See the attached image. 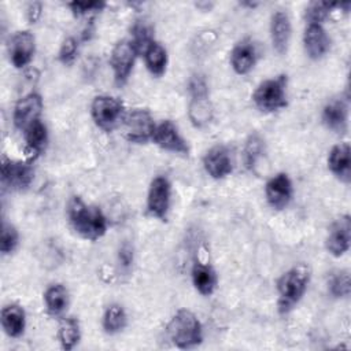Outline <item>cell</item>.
<instances>
[{
  "instance_id": "cell-1",
  "label": "cell",
  "mask_w": 351,
  "mask_h": 351,
  "mask_svg": "<svg viewBox=\"0 0 351 351\" xmlns=\"http://www.w3.org/2000/svg\"><path fill=\"white\" fill-rule=\"evenodd\" d=\"M67 218L73 230L85 240L96 241L107 233L108 222L103 211L96 206L85 203L80 196L70 199Z\"/></svg>"
},
{
  "instance_id": "cell-2",
  "label": "cell",
  "mask_w": 351,
  "mask_h": 351,
  "mask_svg": "<svg viewBox=\"0 0 351 351\" xmlns=\"http://www.w3.org/2000/svg\"><path fill=\"white\" fill-rule=\"evenodd\" d=\"M310 277L311 271L304 263L295 265L280 276L276 282L278 293L277 308L280 314H288L303 299L310 282Z\"/></svg>"
},
{
  "instance_id": "cell-3",
  "label": "cell",
  "mask_w": 351,
  "mask_h": 351,
  "mask_svg": "<svg viewBox=\"0 0 351 351\" xmlns=\"http://www.w3.org/2000/svg\"><path fill=\"white\" fill-rule=\"evenodd\" d=\"M166 335L169 340L181 350L197 347L203 343V325L197 315L188 310H177L166 325Z\"/></svg>"
},
{
  "instance_id": "cell-4",
  "label": "cell",
  "mask_w": 351,
  "mask_h": 351,
  "mask_svg": "<svg viewBox=\"0 0 351 351\" xmlns=\"http://www.w3.org/2000/svg\"><path fill=\"white\" fill-rule=\"evenodd\" d=\"M288 77L285 74L276 75L262 81L254 90L251 99L255 107L262 112H276L288 106Z\"/></svg>"
},
{
  "instance_id": "cell-5",
  "label": "cell",
  "mask_w": 351,
  "mask_h": 351,
  "mask_svg": "<svg viewBox=\"0 0 351 351\" xmlns=\"http://www.w3.org/2000/svg\"><path fill=\"white\" fill-rule=\"evenodd\" d=\"M125 138L134 144L152 141L156 123L147 108H134L125 114L122 119Z\"/></svg>"
},
{
  "instance_id": "cell-6",
  "label": "cell",
  "mask_w": 351,
  "mask_h": 351,
  "mask_svg": "<svg viewBox=\"0 0 351 351\" xmlns=\"http://www.w3.org/2000/svg\"><path fill=\"white\" fill-rule=\"evenodd\" d=\"M90 115L96 126L103 130H111L123 119L125 107L117 97L99 95L92 100Z\"/></svg>"
},
{
  "instance_id": "cell-7",
  "label": "cell",
  "mask_w": 351,
  "mask_h": 351,
  "mask_svg": "<svg viewBox=\"0 0 351 351\" xmlns=\"http://www.w3.org/2000/svg\"><path fill=\"white\" fill-rule=\"evenodd\" d=\"M140 55L134 43L130 38L119 40L111 49L110 66L112 70L114 81L118 85H123L133 70L136 58Z\"/></svg>"
},
{
  "instance_id": "cell-8",
  "label": "cell",
  "mask_w": 351,
  "mask_h": 351,
  "mask_svg": "<svg viewBox=\"0 0 351 351\" xmlns=\"http://www.w3.org/2000/svg\"><path fill=\"white\" fill-rule=\"evenodd\" d=\"M171 206V184L167 177L156 176L152 178L148 192L145 208L147 213L156 219L166 221Z\"/></svg>"
},
{
  "instance_id": "cell-9",
  "label": "cell",
  "mask_w": 351,
  "mask_h": 351,
  "mask_svg": "<svg viewBox=\"0 0 351 351\" xmlns=\"http://www.w3.org/2000/svg\"><path fill=\"white\" fill-rule=\"evenodd\" d=\"M34 180V170L30 163L3 158L1 160V184L11 191H25Z\"/></svg>"
},
{
  "instance_id": "cell-10",
  "label": "cell",
  "mask_w": 351,
  "mask_h": 351,
  "mask_svg": "<svg viewBox=\"0 0 351 351\" xmlns=\"http://www.w3.org/2000/svg\"><path fill=\"white\" fill-rule=\"evenodd\" d=\"M152 143L156 144L163 151H167L171 154L184 155V156L189 154V147L186 140L180 133L177 125L170 119L162 121L160 123L156 125L152 136Z\"/></svg>"
},
{
  "instance_id": "cell-11",
  "label": "cell",
  "mask_w": 351,
  "mask_h": 351,
  "mask_svg": "<svg viewBox=\"0 0 351 351\" xmlns=\"http://www.w3.org/2000/svg\"><path fill=\"white\" fill-rule=\"evenodd\" d=\"M265 197L273 210H284L293 197V184L289 176L280 171L270 177L265 185Z\"/></svg>"
},
{
  "instance_id": "cell-12",
  "label": "cell",
  "mask_w": 351,
  "mask_h": 351,
  "mask_svg": "<svg viewBox=\"0 0 351 351\" xmlns=\"http://www.w3.org/2000/svg\"><path fill=\"white\" fill-rule=\"evenodd\" d=\"M8 58L15 69L26 67L36 52V38L29 30L15 32L7 44Z\"/></svg>"
},
{
  "instance_id": "cell-13",
  "label": "cell",
  "mask_w": 351,
  "mask_h": 351,
  "mask_svg": "<svg viewBox=\"0 0 351 351\" xmlns=\"http://www.w3.org/2000/svg\"><path fill=\"white\" fill-rule=\"evenodd\" d=\"M189 92L192 101L189 107V117L195 126H202L211 119V106L207 95V84L203 77H193L189 82Z\"/></svg>"
},
{
  "instance_id": "cell-14",
  "label": "cell",
  "mask_w": 351,
  "mask_h": 351,
  "mask_svg": "<svg viewBox=\"0 0 351 351\" xmlns=\"http://www.w3.org/2000/svg\"><path fill=\"white\" fill-rule=\"evenodd\" d=\"M43 108H44V101L40 93L30 92L25 95L16 101L14 107V112H12L14 126L18 130L23 132L33 122H36L37 119H41Z\"/></svg>"
},
{
  "instance_id": "cell-15",
  "label": "cell",
  "mask_w": 351,
  "mask_h": 351,
  "mask_svg": "<svg viewBox=\"0 0 351 351\" xmlns=\"http://www.w3.org/2000/svg\"><path fill=\"white\" fill-rule=\"evenodd\" d=\"M350 240L351 219L348 214H344L330 223L325 239V248L332 256L340 258L350 250Z\"/></svg>"
},
{
  "instance_id": "cell-16",
  "label": "cell",
  "mask_w": 351,
  "mask_h": 351,
  "mask_svg": "<svg viewBox=\"0 0 351 351\" xmlns=\"http://www.w3.org/2000/svg\"><path fill=\"white\" fill-rule=\"evenodd\" d=\"M259 58L258 45L251 38H243L239 41L229 53V62L233 71L239 75L248 74L256 64Z\"/></svg>"
},
{
  "instance_id": "cell-17",
  "label": "cell",
  "mask_w": 351,
  "mask_h": 351,
  "mask_svg": "<svg viewBox=\"0 0 351 351\" xmlns=\"http://www.w3.org/2000/svg\"><path fill=\"white\" fill-rule=\"evenodd\" d=\"M203 167L214 180H223L233 171V160L229 149L223 145L210 148L203 156Z\"/></svg>"
},
{
  "instance_id": "cell-18",
  "label": "cell",
  "mask_w": 351,
  "mask_h": 351,
  "mask_svg": "<svg viewBox=\"0 0 351 351\" xmlns=\"http://www.w3.org/2000/svg\"><path fill=\"white\" fill-rule=\"evenodd\" d=\"M303 45L310 59H322L328 53L330 47V40L324 26L318 23H307L303 33Z\"/></svg>"
},
{
  "instance_id": "cell-19",
  "label": "cell",
  "mask_w": 351,
  "mask_h": 351,
  "mask_svg": "<svg viewBox=\"0 0 351 351\" xmlns=\"http://www.w3.org/2000/svg\"><path fill=\"white\" fill-rule=\"evenodd\" d=\"M322 123L335 133H344L348 126V103L343 97L330 99L322 108Z\"/></svg>"
},
{
  "instance_id": "cell-20",
  "label": "cell",
  "mask_w": 351,
  "mask_h": 351,
  "mask_svg": "<svg viewBox=\"0 0 351 351\" xmlns=\"http://www.w3.org/2000/svg\"><path fill=\"white\" fill-rule=\"evenodd\" d=\"M291 36L292 25L289 15L282 10L273 12L270 18V40L276 52L282 55L288 51Z\"/></svg>"
},
{
  "instance_id": "cell-21",
  "label": "cell",
  "mask_w": 351,
  "mask_h": 351,
  "mask_svg": "<svg viewBox=\"0 0 351 351\" xmlns=\"http://www.w3.org/2000/svg\"><path fill=\"white\" fill-rule=\"evenodd\" d=\"M328 169L341 182L348 184L351 180V149L347 141L336 144L328 154Z\"/></svg>"
},
{
  "instance_id": "cell-22",
  "label": "cell",
  "mask_w": 351,
  "mask_h": 351,
  "mask_svg": "<svg viewBox=\"0 0 351 351\" xmlns=\"http://www.w3.org/2000/svg\"><path fill=\"white\" fill-rule=\"evenodd\" d=\"M0 322L4 333L11 339H18L26 329V313L16 303L5 304L0 313Z\"/></svg>"
},
{
  "instance_id": "cell-23",
  "label": "cell",
  "mask_w": 351,
  "mask_h": 351,
  "mask_svg": "<svg viewBox=\"0 0 351 351\" xmlns=\"http://www.w3.org/2000/svg\"><path fill=\"white\" fill-rule=\"evenodd\" d=\"M192 284L195 289L203 295V296H210L215 292L217 285H218V276L215 269L208 265V263H202V262H195L192 266Z\"/></svg>"
},
{
  "instance_id": "cell-24",
  "label": "cell",
  "mask_w": 351,
  "mask_h": 351,
  "mask_svg": "<svg viewBox=\"0 0 351 351\" xmlns=\"http://www.w3.org/2000/svg\"><path fill=\"white\" fill-rule=\"evenodd\" d=\"M44 304L48 315L62 318L69 307L70 295L63 284H52L44 292Z\"/></svg>"
},
{
  "instance_id": "cell-25",
  "label": "cell",
  "mask_w": 351,
  "mask_h": 351,
  "mask_svg": "<svg viewBox=\"0 0 351 351\" xmlns=\"http://www.w3.org/2000/svg\"><path fill=\"white\" fill-rule=\"evenodd\" d=\"M22 133L25 138L26 152L30 155V158L38 156L44 151L48 141V129L45 123L41 119H37Z\"/></svg>"
},
{
  "instance_id": "cell-26",
  "label": "cell",
  "mask_w": 351,
  "mask_h": 351,
  "mask_svg": "<svg viewBox=\"0 0 351 351\" xmlns=\"http://www.w3.org/2000/svg\"><path fill=\"white\" fill-rule=\"evenodd\" d=\"M59 346L64 351L74 350L81 340V325L75 317L63 315L59 321L56 333Z\"/></svg>"
},
{
  "instance_id": "cell-27",
  "label": "cell",
  "mask_w": 351,
  "mask_h": 351,
  "mask_svg": "<svg viewBox=\"0 0 351 351\" xmlns=\"http://www.w3.org/2000/svg\"><path fill=\"white\" fill-rule=\"evenodd\" d=\"M143 58H144V63L147 70L155 75V77H162L166 73V67H167V51L166 48L158 43V41H152L144 51H143Z\"/></svg>"
},
{
  "instance_id": "cell-28",
  "label": "cell",
  "mask_w": 351,
  "mask_h": 351,
  "mask_svg": "<svg viewBox=\"0 0 351 351\" xmlns=\"http://www.w3.org/2000/svg\"><path fill=\"white\" fill-rule=\"evenodd\" d=\"M128 325V314L122 304L111 303L103 313L101 326L107 335H118Z\"/></svg>"
},
{
  "instance_id": "cell-29",
  "label": "cell",
  "mask_w": 351,
  "mask_h": 351,
  "mask_svg": "<svg viewBox=\"0 0 351 351\" xmlns=\"http://www.w3.org/2000/svg\"><path fill=\"white\" fill-rule=\"evenodd\" d=\"M351 291L350 274L347 270H336L328 278V292L335 299L348 298Z\"/></svg>"
},
{
  "instance_id": "cell-30",
  "label": "cell",
  "mask_w": 351,
  "mask_h": 351,
  "mask_svg": "<svg viewBox=\"0 0 351 351\" xmlns=\"http://www.w3.org/2000/svg\"><path fill=\"white\" fill-rule=\"evenodd\" d=\"M337 7V3H329V1H313L307 5L304 16L307 23H318L322 25L329 14L333 11V8Z\"/></svg>"
},
{
  "instance_id": "cell-31",
  "label": "cell",
  "mask_w": 351,
  "mask_h": 351,
  "mask_svg": "<svg viewBox=\"0 0 351 351\" xmlns=\"http://www.w3.org/2000/svg\"><path fill=\"white\" fill-rule=\"evenodd\" d=\"M154 30L152 26L144 21H137L132 27V37L130 40L134 43L136 48L140 53L154 41Z\"/></svg>"
},
{
  "instance_id": "cell-32",
  "label": "cell",
  "mask_w": 351,
  "mask_h": 351,
  "mask_svg": "<svg viewBox=\"0 0 351 351\" xmlns=\"http://www.w3.org/2000/svg\"><path fill=\"white\" fill-rule=\"evenodd\" d=\"M19 244V233H18V229L7 222V221H3V225H1V236H0V251L3 255H10L12 254L16 247Z\"/></svg>"
},
{
  "instance_id": "cell-33",
  "label": "cell",
  "mask_w": 351,
  "mask_h": 351,
  "mask_svg": "<svg viewBox=\"0 0 351 351\" xmlns=\"http://www.w3.org/2000/svg\"><path fill=\"white\" fill-rule=\"evenodd\" d=\"M263 143L258 134H251L244 147V162L248 169H254L258 159L262 156Z\"/></svg>"
},
{
  "instance_id": "cell-34",
  "label": "cell",
  "mask_w": 351,
  "mask_h": 351,
  "mask_svg": "<svg viewBox=\"0 0 351 351\" xmlns=\"http://www.w3.org/2000/svg\"><path fill=\"white\" fill-rule=\"evenodd\" d=\"M77 53H78V41L74 37H67L63 40V43L59 48L58 59L60 63L70 66L74 63Z\"/></svg>"
},
{
  "instance_id": "cell-35",
  "label": "cell",
  "mask_w": 351,
  "mask_h": 351,
  "mask_svg": "<svg viewBox=\"0 0 351 351\" xmlns=\"http://www.w3.org/2000/svg\"><path fill=\"white\" fill-rule=\"evenodd\" d=\"M71 12L77 16H84L90 12H97L106 7L103 1H71L67 4Z\"/></svg>"
},
{
  "instance_id": "cell-36",
  "label": "cell",
  "mask_w": 351,
  "mask_h": 351,
  "mask_svg": "<svg viewBox=\"0 0 351 351\" xmlns=\"http://www.w3.org/2000/svg\"><path fill=\"white\" fill-rule=\"evenodd\" d=\"M118 259L122 265L123 269H129L133 263V248L130 244L125 243L121 248H119V252H118Z\"/></svg>"
},
{
  "instance_id": "cell-37",
  "label": "cell",
  "mask_w": 351,
  "mask_h": 351,
  "mask_svg": "<svg viewBox=\"0 0 351 351\" xmlns=\"http://www.w3.org/2000/svg\"><path fill=\"white\" fill-rule=\"evenodd\" d=\"M41 10H43V5L41 3H30L27 5V10H26V15H27V19L34 23L40 15H41Z\"/></svg>"
}]
</instances>
